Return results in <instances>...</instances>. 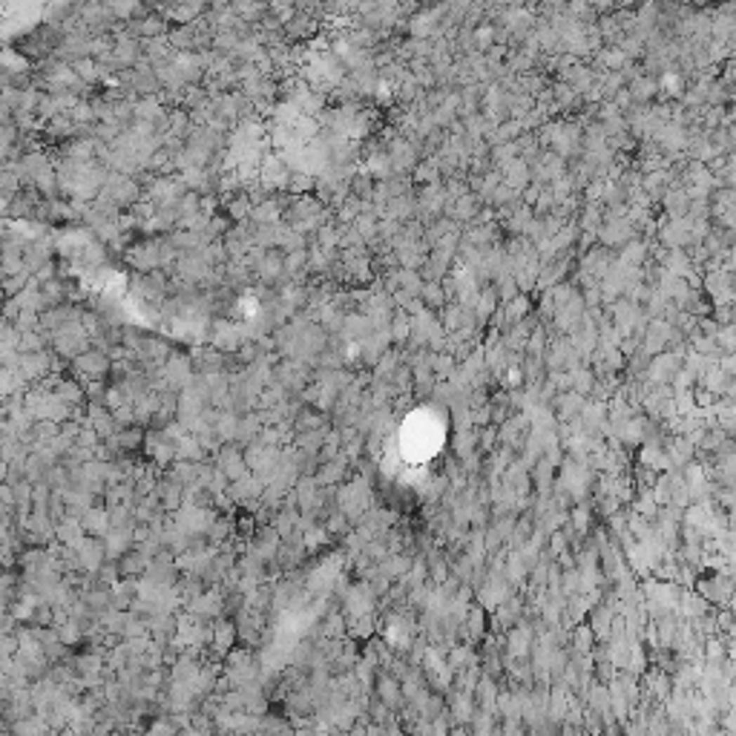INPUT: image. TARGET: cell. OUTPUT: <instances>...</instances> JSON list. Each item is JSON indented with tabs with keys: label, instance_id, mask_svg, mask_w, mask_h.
Instances as JSON below:
<instances>
[{
	"label": "cell",
	"instance_id": "2",
	"mask_svg": "<svg viewBox=\"0 0 736 736\" xmlns=\"http://www.w3.org/2000/svg\"><path fill=\"white\" fill-rule=\"evenodd\" d=\"M9 204H12V199L0 193V213H9Z\"/></svg>",
	"mask_w": 736,
	"mask_h": 736
},
{
	"label": "cell",
	"instance_id": "1",
	"mask_svg": "<svg viewBox=\"0 0 736 736\" xmlns=\"http://www.w3.org/2000/svg\"><path fill=\"white\" fill-rule=\"evenodd\" d=\"M75 368L84 377H101L110 368V360L101 351H84L81 357H75Z\"/></svg>",
	"mask_w": 736,
	"mask_h": 736
}]
</instances>
